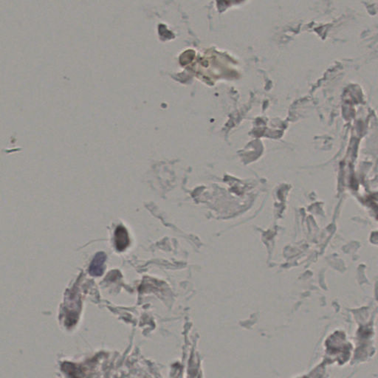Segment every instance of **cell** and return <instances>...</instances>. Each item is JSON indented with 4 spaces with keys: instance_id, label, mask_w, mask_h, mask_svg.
Segmentation results:
<instances>
[{
    "instance_id": "6da1fadb",
    "label": "cell",
    "mask_w": 378,
    "mask_h": 378,
    "mask_svg": "<svg viewBox=\"0 0 378 378\" xmlns=\"http://www.w3.org/2000/svg\"><path fill=\"white\" fill-rule=\"evenodd\" d=\"M127 231L124 227L118 226L115 232V243L118 251H123L129 245Z\"/></svg>"
},
{
    "instance_id": "7a4b0ae2",
    "label": "cell",
    "mask_w": 378,
    "mask_h": 378,
    "mask_svg": "<svg viewBox=\"0 0 378 378\" xmlns=\"http://www.w3.org/2000/svg\"><path fill=\"white\" fill-rule=\"evenodd\" d=\"M106 255L103 252H99L95 255L90 266V273L93 276H100L104 272V262L106 260Z\"/></svg>"
}]
</instances>
